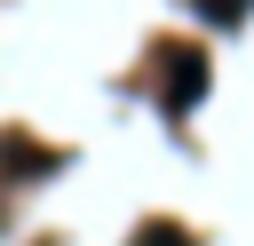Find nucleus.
<instances>
[{"label":"nucleus","mask_w":254,"mask_h":246,"mask_svg":"<svg viewBox=\"0 0 254 246\" xmlns=\"http://www.w3.org/2000/svg\"><path fill=\"white\" fill-rule=\"evenodd\" d=\"M206 95V56L198 48H167V111H190Z\"/></svg>","instance_id":"nucleus-1"},{"label":"nucleus","mask_w":254,"mask_h":246,"mask_svg":"<svg viewBox=\"0 0 254 246\" xmlns=\"http://www.w3.org/2000/svg\"><path fill=\"white\" fill-rule=\"evenodd\" d=\"M190 8H198V16H206V24H238V16H246V8H254V0H190Z\"/></svg>","instance_id":"nucleus-2"},{"label":"nucleus","mask_w":254,"mask_h":246,"mask_svg":"<svg viewBox=\"0 0 254 246\" xmlns=\"http://www.w3.org/2000/svg\"><path fill=\"white\" fill-rule=\"evenodd\" d=\"M135 246H190V230H175V222H151V230H143Z\"/></svg>","instance_id":"nucleus-3"}]
</instances>
